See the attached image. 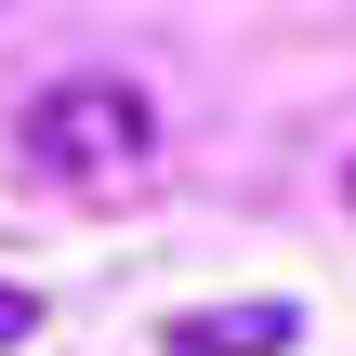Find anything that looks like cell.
<instances>
[{
	"label": "cell",
	"mask_w": 356,
	"mask_h": 356,
	"mask_svg": "<svg viewBox=\"0 0 356 356\" xmlns=\"http://www.w3.org/2000/svg\"><path fill=\"white\" fill-rule=\"evenodd\" d=\"M13 145H26V172H40V185H66V198H132V185L159 172V106H145V79L79 66V79L26 92Z\"/></svg>",
	"instance_id": "cell-1"
},
{
	"label": "cell",
	"mask_w": 356,
	"mask_h": 356,
	"mask_svg": "<svg viewBox=\"0 0 356 356\" xmlns=\"http://www.w3.org/2000/svg\"><path fill=\"white\" fill-rule=\"evenodd\" d=\"M0 343H40V291H0Z\"/></svg>",
	"instance_id": "cell-3"
},
{
	"label": "cell",
	"mask_w": 356,
	"mask_h": 356,
	"mask_svg": "<svg viewBox=\"0 0 356 356\" xmlns=\"http://www.w3.org/2000/svg\"><path fill=\"white\" fill-rule=\"evenodd\" d=\"M343 211H356V159H343Z\"/></svg>",
	"instance_id": "cell-4"
},
{
	"label": "cell",
	"mask_w": 356,
	"mask_h": 356,
	"mask_svg": "<svg viewBox=\"0 0 356 356\" xmlns=\"http://www.w3.org/2000/svg\"><path fill=\"white\" fill-rule=\"evenodd\" d=\"M291 304H198V317H172L159 356H291Z\"/></svg>",
	"instance_id": "cell-2"
}]
</instances>
